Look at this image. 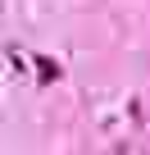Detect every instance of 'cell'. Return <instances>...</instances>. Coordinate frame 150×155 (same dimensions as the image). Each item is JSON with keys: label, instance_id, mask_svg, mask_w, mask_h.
Segmentation results:
<instances>
[{"label": "cell", "instance_id": "obj_1", "mask_svg": "<svg viewBox=\"0 0 150 155\" xmlns=\"http://www.w3.org/2000/svg\"><path fill=\"white\" fill-rule=\"evenodd\" d=\"M32 64H37V82H59V73H64V68H59L50 55H37Z\"/></svg>", "mask_w": 150, "mask_h": 155}]
</instances>
